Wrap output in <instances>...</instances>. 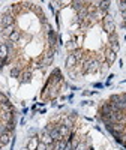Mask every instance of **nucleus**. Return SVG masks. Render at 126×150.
<instances>
[{"instance_id": "obj_1", "label": "nucleus", "mask_w": 126, "mask_h": 150, "mask_svg": "<svg viewBox=\"0 0 126 150\" xmlns=\"http://www.w3.org/2000/svg\"><path fill=\"white\" fill-rule=\"evenodd\" d=\"M99 62L96 60V59H87L86 62H84V69H83V72L84 74H92V72H96L98 69H99Z\"/></svg>"}, {"instance_id": "obj_2", "label": "nucleus", "mask_w": 126, "mask_h": 150, "mask_svg": "<svg viewBox=\"0 0 126 150\" xmlns=\"http://www.w3.org/2000/svg\"><path fill=\"white\" fill-rule=\"evenodd\" d=\"M104 30L108 33V35H113V33H116V23L114 20H113V17L110 14H107L104 17Z\"/></svg>"}, {"instance_id": "obj_3", "label": "nucleus", "mask_w": 126, "mask_h": 150, "mask_svg": "<svg viewBox=\"0 0 126 150\" xmlns=\"http://www.w3.org/2000/svg\"><path fill=\"white\" fill-rule=\"evenodd\" d=\"M14 15L9 14V12H5V14L2 15V18H0V26L3 27H9V26H14Z\"/></svg>"}, {"instance_id": "obj_4", "label": "nucleus", "mask_w": 126, "mask_h": 150, "mask_svg": "<svg viewBox=\"0 0 126 150\" xmlns=\"http://www.w3.org/2000/svg\"><path fill=\"white\" fill-rule=\"evenodd\" d=\"M111 112H114L113 111V108H111V104H110V101L107 102H102V105H101V108H99V114L101 116H110Z\"/></svg>"}, {"instance_id": "obj_5", "label": "nucleus", "mask_w": 126, "mask_h": 150, "mask_svg": "<svg viewBox=\"0 0 126 150\" xmlns=\"http://www.w3.org/2000/svg\"><path fill=\"white\" fill-rule=\"evenodd\" d=\"M77 63H78V60L75 59V56L71 53V54H68V57H66V60H65V66L71 71V69H74L75 66H77Z\"/></svg>"}, {"instance_id": "obj_6", "label": "nucleus", "mask_w": 126, "mask_h": 150, "mask_svg": "<svg viewBox=\"0 0 126 150\" xmlns=\"http://www.w3.org/2000/svg\"><path fill=\"white\" fill-rule=\"evenodd\" d=\"M53 59H54V51H53V50H50L48 53H45V56H44V59H42V65H44V68L51 65V63H53Z\"/></svg>"}, {"instance_id": "obj_7", "label": "nucleus", "mask_w": 126, "mask_h": 150, "mask_svg": "<svg viewBox=\"0 0 126 150\" xmlns=\"http://www.w3.org/2000/svg\"><path fill=\"white\" fill-rule=\"evenodd\" d=\"M59 126V131H60V135L65 138L66 141H68V138H69V135L72 134V129L71 128H68V126H65V125H57Z\"/></svg>"}, {"instance_id": "obj_8", "label": "nucleus", "mask_w": 126, "mask_h": 150, "mask_svg": "<svg viewBox=\"0 0 126 150\" xmlns=\"http://www.w3.org/2000/svg\"><path fill=\"white\" fill-rule=\"evenodd\" d=\"M116 59H117V54L113 53L110 48H107V51H105V60H107V63L108 65H113L116 62Z\"/></svg>"}, {"instance_id": "obj_9", "label": "nucleus", "mask_w": 126, "mask_h": 150, "mask_svg": "<svg viewBox=\"0 0 126 150\" xmlns=\"http://www.w3.org/2000/svg\"><path fill=\"white\" fill-rule=\"evenodd\" d=\"M50 135H51V138H53V141H59V140H63V137L60 135V131H59V126L56 125V126L50 131Z\"/></svg>"}, {"instance_id": "obj_10", "label": "nucleus", "mask_w": 126, "mask_h": 150, "mask_svg": "<svg viewBox=\"0 0 126 150\" xmlns=\"http://www.w3.org/2000/svg\"><path fill=\"white\" fill-rule=\"evenodd\" d=\"M8 57H9V51H8L6 44H0V62L8 59Z\"/></svg>"}, {"instance_id": "obj_11", "label": "nucleus", "mask_w": 126, "mask_h": 150, "mask_svg": "<svg viewBox=\"0 0 126 150\" xmlns=\"http://www.w3.org/2000/svg\"><path fill=\"white\" fill-rule=\"evenodd\" d=\"M30 80H32V71L21 72V75H20V81L21 83H30Z\"/></svg>"}, {"instance_id": "obj_12", "label": "nucleus", "mask_w": 126, "mask_h": 150, "mask_svg": "<svg viewBox=\"0 0 126 150\" xmlns=\"http://www.w3.org/2000/svg\"><path fill=\"white\" fill-rule=\"evenodd\" d=\"M14 32H15L14 26H9V27H3V29H2V32H0V35L5 36V38H8V39H9V36H11L12 33H14Z\"/></svg>"}, {"instance_id": "obj_13", "label": "nucleus", "mask_w": 126, "mask_h": 150, "mask_svg": "<svg viewBox=\"0 0 126 150\" xmlns=\"http://www.w3.org/2000/svg\"><path fill=\"white\" fill-rule=\"evenodd\" d=\"M38 144H39V140L33 137V138H30V140H29V143H27V150H36Z\"/></svg>"}, {"instance_id": "obj_14", "label": "nucleus", "mask_w": 126, "mask_h": 150, "mask_svg": "<svg viewBox=\"0 0 126 150\" xmlns=\"http://www.w3.org/2000/svg\"><path fill=\"white\" fill-rule=\"evenodd\" d=\"M41 138H42L41 141H42L44 144H47V146L54 143V141H53V138H51V135H50V134H47V132H44V131H42V137H41Z\"/></svg>"}, {"instance_id": "obj_15", "label": "nucleus", "mask_w": 126, "mask_h": 150, "mask_svg": "<svg viewBox=\"0 0 126 150\" xmlns=\"http://www.w3.org/2000/svg\"><path fill=\"white\" fill-rule=\"evenodd\" d=\"M21 72H23V69H21L20 66H14V68L11 69V77H12V78H20Z\"/></svg>"}, {"instance_id": "obj_16", "label": "nucleus", "mask_w": 126, "mask_h": 150, "mask_svg": "<svg viewBox=\"0 0 126 150\" xmlns=\"http://www.w3.org/2000/svg\"><path fill=\"white\" fill-rule=\"evenodd\" d=\"M66 140L63 138V140H59V141H54V149L56 150H65V146H66Z\"/></svg>"}, {"instance_id": "obj_17", "label": "nucleus", "mask_w": 126, "mask_h": 150, "mask_svg": "<svg viewBox=\"0 0 126 150\" xmlns=\"http://www.w3.org/2000/svg\"><path fill=\"white\" fill-rule=\"evenodd\" d=\"M20 38H21V33H20L18 30H15L14 33H12V35L9 36V39H8V41L14 44V42H18V41H20Z\"/></svg>"}, {"instance_id": "obj_18", "label": "nucleus", "mask_w": 126, "mask_h": 150, "mask_svg": "<svg viewBox=\"0 0 126 150\" xmlns=\"http://www.w3.org/2000/svg\"><path fill=\"white\" fill-rule=\"evenodd\" d=\"M11 143V134H3V135H0V144L2 146H6Z\"/></svg>"}, {"instance_id": "obj_19", "label": "nucleus", "mask_w": 126, "mask_h": 150, "mask_svg": "<svg viewBox=\"0 0 126 150\" xmlns=\"http://www.w3.org/2000/svg\"><path fill=\"white\" fill-rule=\"evenodd\" d=\"M0 110H2V111H14V107H12V104L8 101V102L0 104Z\"/></svg>"}, {"instance_id": "obj_20", "label": "nucleus", "mask_w": 126, "mask_h": 150, "mask_svg": "<svg viewBox=\"0 0 126 150\" xmlns=\"http://www.w3.org/2000/svg\"><path fill=\"white\" fill-rule=\"evenodd\" d=\"M63 125H65V126H68V128H74V119L69 116V117H65L63 119Z\"/></svg>"}, {"instance_id": "obj_21", "label": "nucleus", "mask_w": 126, "mask_h": 150, "mask_svg": "<svg viewBox=\"0 0 126 150\" xmlns=\"http://www.w3.org/2000/svg\"><path fill=\"white\" fill-rule=\"evenodd\" d=\"M110 5H111V2H99V8L98 9H101V11H104V12H107L108 11V8H110Z\"/></svg>"}, {"instance_id": "obj_22", "label": "nucleus", "mask_w": 126, "mask_h": 150, "mask_svg": "<svg viewBox=\"0 0 126 150\" xmlns=\"http://www.w3.org/2000/svg\"><path fill=\"white\" fill-rule=\"evenodd\" d=\"M110 50H111V51L113 53H119V50H120V45H119V42H111L110 44Z\"/></svg>"}, {"instance_id": "obj_23", "label": "nucleus", "mask_w": 126, "mask_h": 150, "mask_svg": "<svg viewBox=\"0 0 126 150\" xmlns=\"http://www.w3.org/2000/svg\"><path fill=\"white\" fill-rule=\"evenodd\" d=\"M3 134H11L9 128H8V123H2V125H0V135H3Z\"/></svg>"}, {"instance_id": "obj_24", "label": "nucleus", "mask_w": 126, "mask_h": 150, "mask_svg": "<svg viewBox=\"0 0 126 150\" xmlns=\"http://www.w3.org/2000/svg\"><path fill=\"white\" fill-rule=\"evenodd\" d=\"M66 48L69 50V51H72V50H75V51H77V48H78V45L75 44V41H69V42L66 44Z\"/></svg>"}, {"instance_id": "obj_25", "label": "nucleus", "mask_w": 126, "mask_h": 150, "mask_svg": "<svg viewBox=\"0 0 126 150\" xmlns=\"http://www.w3.org/2000/svg\"><path fill=\"white\" fill-rule=\"evenodd\" d=\"M119 9L120 12H126V0H120L119 2Z\"/></svg>"}, {"instance_id": "obj_26", "label": "nucleus", "mask_w": 126, "mask_h": 150, "mask_svg": "<svg viewBox=\"0 0 126 150\" xmlns=\"http://www.w3.org/2000/svg\"><path fill=\"white\" fill-rule=\"evenodd\" d=\"M87 147H89V146H87L84 141H80V144L75 147V150H87Z\"/></svg>"}, {"instance_id": "obj_27", "label": "nucleus", "mask_w": 126, "mask_h": 150, "mask_svg": "<svg viewBox=\"0 0 126 150\" xmlns=\"http://www.w3.org/2000/svg\"><path fill=\"white\" fill-rule=\"evenodd\" d=\"M51 90H53V92L50 93V98H51V99H54V98L57 96V86H54V87H53Z\"/></svg>"}, {"instance_id": "obj_28", "label": "nucleus", "mask_w": 126, "mask_h": 150, "mask_svg": "<svg viewBox=\"0 0 126 150\" xmlns=\"http://www.w3.org/2000/svg\"><path fill=\"white\" fill-rule=\"evenodd\" d=\"M74 56H75V59H77V60H80L81 57H83V53H81V50H77V51H75V53H72Z\"/></svg>"}, {"instance_id": "obj_29", "label": "nucleus", "mask_w": 126, "mask_h": 150, "mask_svg": "<svg viewBox=\"0 0 126 150\" xmlns=\"http://www.w3.org/2000/svg\"><path fill=\"white\" fill-rule=\"evenodd\" d=\"M108 38H110V44H111V42H117V35H116V33L108 35Z\"/></svg>"}, {"instance_id": "obj_30", "label": "nucleus", "mask_w": 126, "mask_h": 150, "mask_svg": "<svg viewBox=\"0 0 126 150\" xmlns=\"http://www.w3.org/2000/svg\"><path fill=\"white\" fill-rule=\"evenodd\" d=\"M36 150H47V144H44L42 141H39V144H38Z\"/></svg>"}, {"instance_id": "obj_31", "label": "nucleus", "mask_w": 126, "mask_h": 150, "mask_svg": "<svg viewBox=\"0 0 126 150\" xmlns=\"http://www.w3.org/2000/svg\"><path fill=\"white\" fill-rule=\"evenodd\" d=\"M9 101V99L3 95V93H0V104H3V102H8Z\"/></svg>"}, {"instance_id": "obj_32", "label": "nucleus", "mask_w": 126, "mask_h": 150, "mask_svg": "<svg viewBox=\"0 0 126 150\" xmlns=\"http://www.w3.org/2000/svg\"><path fill=\"white\" fill-rule=\"evenodd\" d=\"M65 150H74V147H72L71 141H68V143H66V146H65Z\"/></svg>"}, {"instance_id": "obj_33", "label": "nucleus", "mask_w": 126, "mask_h": 150, "mask_svg": "<svg viewBox=\"0 0 126 150\" xmlns=\"http://www.w3.org/2000/svg\"><path fill=\"white\" fill-rule=\"evenodd\" d=\"M33 11H35V12H36V14H41V12H42V11H41V8H39V6H33Z\"/></svg>"}, {"instance_id": "obj_34", "label": "nucleus", "mask_w": 126, "mask_h": 150, "mask_svg": "<svg viewBox=\"0 0 126 150\" xmlns=\"http://www.w3.org/2000/svg\"><path fill=\"white\" fill-rule=\"evenodd\" d=\"M122 17H123V23L126 24V12H122Z\"/></svg>"}, {"instance_id": "obj_35", "label": "nucleus", "mask_w": 126, "mask_h": 150, "mask_svg": "<svg viewBox=\"0 0 126 150\" xmlns=\"http://www.w3.org/2000/svg\"><path fill=\"white\" fill-rule=\"evenodd\" d=\"M2 147H3V146H2V144H0V150H2Z\"/></svg>"}]
</instances>
